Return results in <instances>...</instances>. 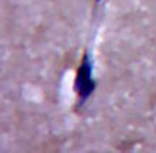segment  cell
Wrapping results in <instances>:
<instances>
[{
	"label": "cell",
	"instance_id": "obj_2",
	"mask_svg": "<svg viewBox=\"0 0 156 153\" xmlns=\"http://www.w3.org/2000/svg\"><path fill=\"white\" fill-rule=\"evenodd\" d=\"M95 2H97V3H98V2H101V0H95Z\"/></svg>",
	"mask_w": 156,
	"mask_h": 153
},
{
	"label": "cell",
	"instance_id": "obj_1",
	"mask_svg": "<svg viewBox=\"0 0 156 153\" xmlns=\"http://www.w3.org/2000/svg\"><path fill=\"white\" fill-rule=\"evenodd\" d=\"M74 90H75L78 98H80V106H83V103L95 90V81L93 78V61H91L88 51L84 52L83 61H81V64H80V67L77 69Z\"/></svg>",
	"mask_w": 156,
	"mask_h": 153
}]
</instances>
